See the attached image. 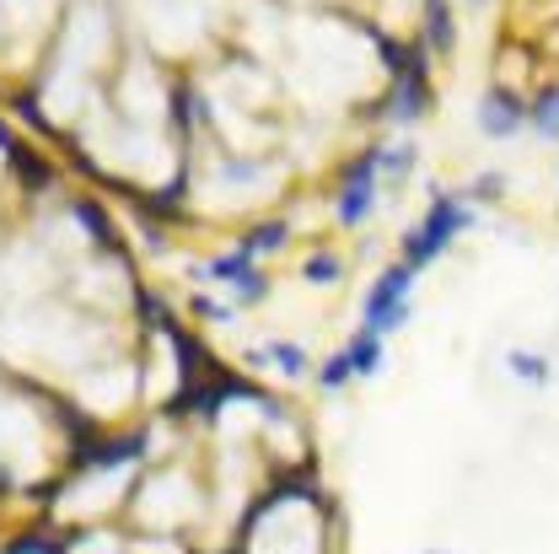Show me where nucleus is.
<instances>
[{
    "label": "nucleus",
    "mask_w": 559,
    "mask_h": 554,
    "mask_svg": "<svg viewBox=\"0 0 559 554\" xmlns=\"http://www.w3.org/2000/svg\"><path fill=\"white\" fill-rule=\"evenodd\" d=\"M468 221H474V205H468V195H457V189H436L430 195V210H425V221H419L415 232H404V243H399V264H409V270H430L447 248H452V237L457 232H468Z\"/></svg>",
    "instance_id": "obj_1"
},
{
    "label": "nucleus",
    "mask_w": 559,
    "mask_h": 554,
    "mask_svg": "<svg viewBox=\"0 0 559 554\" xmlns=\"http://www.w3.org/2000/svg\"><path fill=\"white\" fill-rule=\"evenodd\" d=\"M145 452H151V436H145V431H119V436L97 431V436H86L81 447L66 452V474H114V469H135V463H145Z\"/></svg>",
    "instance_id": "obj_2"
},
{
    "label": "nucleus",
    "mask_w": 559,
    "mask_h": 554,
    "mask_svg": "<svg viewBox=\"0 0 559 554\" xmlns=\"http://www.w3.org/2000/svg\"><path fill=\"white\" fill-rule=\"evenodd\" d=\"M409 291H415V270L409 264H393V270H382L377 285L366 291V302H360V329H371V334H393V329H404L409 323Z\"/></svg>",
    "instance_id": "obj_3"
},
{
    "label": "nucleus",
    "mask_w": 559,
    "mask_h": 554,
    "mask_svg": "<svg viewBox=\"0 0 559 554\" xmlns=\"http://www.w3.org/2000/svg\"><path fill=\"white\" fill-rule=\"evenodd\" d=\"M371 210H377V145H371V151H360V156L349 162L345 178H340V195H334V215H340V226H345V232L366 226V221H371Z\"/></svg>",
    "instance_id": "obj_4"
},
{
    "label": "nucleus",
    "mask_w": 559,
    "mask_h": 554,
    "mask_svg": "<svg viewBox=\"0 0 559 554\" xmlns=\"http://www.w3.org/2000/svg\"><path fill=\"white\" fill-rule=\"evenodd\" d=\"M479 125H485V135H495V140L516 135V130L527 125V103H522L516 92L495 86V92L485 97V108H479Z\"/></svg>",
    "instance_id": "obj_5"
},
{
    "label": "nucleus",
    "mask_w": 559,
    "mask_h": 554,
    "mask_svg": "<svg viewBox=\"0 0 559 554\" xmlns=\"http://www.w3.org/2000/svg\"><path fill=\"white\" fill-rule=\"evenodd\" d=\"M5 167L22 178V189H27V195H44V189L60 178V173H55V162H44V156H38L27 140H16V145L5 151Z\"/></svg>",
    "instance_id": "obj_6"
},
{
    "label": "nucleus",
    "mask_w": 559,
    "mask_h": 554,
    "mask_svg": "<svg viewBox=\"0 0 559 554\" xmlns=\"http://www.w3.org/2000/svg\"><path fill=\"white\" fill-rule=\"evenodd\" d=\"M349 366V377H377L382 372V334H371V329H355L349 334V345L340 350Z\"/></svg>",
    "instance_id": "obj_7"
},
{
    "label": "nucleus",
    "mask_w": 559,
    "mask_h": 554,
    "mask_svg": "<svg viewBox=\"0 0 559 554\" xmlns=\"http://www.w3.org/2000/svg\"><path fill=\"white\" fill-rule=\"evenodd\" d=\"M253 366H275V372H285V377H307V366H312V355L301 345H285V340H275V345H264V350H253L248 355Z\"/></svg>",
    "instance_id": "obj_8"
},
{
    "label": "nucleus",
    "mask_w": 559,
    "mask_h": 554,
    "mask_svg": "<svg viewBox=\"0 0 559 554\" xmlns=\"http://www.w3.org/2000/svg\"><path fill=\"white\" fill-rule=\"evenodd\" d=\"M70 210H75V221L92 232V243H103V248H119V232H114V221L92 205V200H70ZM119 254H124V248H119Z\"/></svg>",
    "instance_id": "obj_9"
},
{
    "label": "nucleus",
    "mask_w": 559,
    "mask_h": 554,
    "mask_svg": "<svg viewBox=\"0 0 559 554\" xmlns=\"http://www.w3.org/2000/svg\"><path fill=\"white\" fill-rule=\"evenodd\" d=\"M237 248H242L248 259H259V254H275V248H285V221H264V226L242 232V237H237Z\"/></svg>",
    "instance_id": "obj_10"
},
{
    "label": "nucleus",
    "mask_w": 559,
    "mask_h": 554,
    "mask_svg": "<svg viewBox=\"0 0 559 554\" xmlns=\"http://www.w3.org/2000/svg\"><path fill=\"white\" fill-rule=\"evenodd\" d=\"M506 366H511V377H516V382H533V388H544V382H549V361H544L538 350H511V355H506Z\"/></svg>",
    "instance_id": "obj_11"
},
{
    "label": "nucleus",
    "mask_w": 559,
    "mask_h": 554,
    "mask_svg": "<svg viewBox=\"0 0 559 554\" xmlns=\"http://www.w3.org/2000/svg\"><path fill=\"white\" fill-rule=\"evenodd\" d=\"M430 27H425V38H430V49L436 55H447L452 49V11L441 5V0H430V16H425Z\"/></svg>",
    "instance_id": "obj_12"
},
{
    "label": "nucleus",
    "mask_w": 559,
    "mask_h": 554,
    "mask_svg": "<svg viewBox=\"0 0 559 554\" xmlns=\"http://www.w3.org/2000/svg\"><path fill=\"white\" fill-rule=\"evenodd\" d=\"M527 125H533L544 140H559V119H555V103H549V86L527 103Z\"/></svg>",
    "instance_id": "obj_13"
},
{
    "label": "nucleus",
    "mask_w": 559,
    "mask_h": 554,
    "mask_svg": "<svg viewBox=\"0 0 559 554\" xmlns=\"http://www.w3.org/2000/svg\"><path fill=\"white\" fill-rule=\"evenodd\" d=\"M340 275H345V259H340V254L318 248V254L307 259V280H312V285H334Z\"/></svg>",
    "instance_id": "obj_14"
},
{
    "label": "nucleus",
    "mask_w": 559,
    "mask_h": 554,
    "mask_svg": "<svg viewBox=\"0 0 559 554\" xmlns=\"http://www.w3.org/2000/svg\"><path fill=\"white\" fill-rule=\"evenodd\" d=\"M355 377H349V366H345V355H329L323 366H318V388L323 393H340V388H349Z\"/></svg>",
    "instance_id": "obj_15"
},
{
    "label": "nucleus",
    "mask_w": 559,
    "mask_h": 554,
    "mask_svg": "<svg viewBox=\"0 0 559 554\" xmlns=\"http://www.w3.org/2000/svg\"><path fill=\"white\" fill-rule=\"evenodd\" d=\"M231 291H237V302H242V307H253V302H264V296H270V275H264V270H248Z\"/></svg>",
    "instance_id": "obj_16"
},
{
    "label": "nucleus",
    "mask_w": 559,
    "mask_h": 554,
    "mask_svg": "<svg viewBox=\"0 0 559 554\" xmlns=\"http://www.w3.org/2000/svg\"><path fill=\"white\" fill-rule=\"evenodd\" d=\"M16 108H22V119H27V125H33L38 135H49V119L38 114V103H33V97H16Z\"/></svg>",
    "instance_id": "obj_17"
},
{
    "label": "nucleus",
    "mask_w": 559,
    "mask_h": 554,
    "mask_svg": "<svg viewBox=\"0 0 559 554\" xmlns=\"http://www.w3.org/2000/svg\"><path fill=\"white\" fill-rule=\"evenodd\" d=\"M11 145H16V135H11V130H5V119H0V156H5Z\"/></svg>",
    "instance_id": "obj_18"
},
{
    "label": "nucleus",
    "mask_w": 559,
    "mask_h": 554,
    "mask_svg": "<svg viewBox=\"0 0 559 554\" xmlns=\"http://www.w3.org/2000/svg\"><path fill=\"white\" fill-rule=\"evenodd\" d=\"M549 103H555V119H559V86H549Z\"/></svg>",
    "instance_id": "obj_19"
},
{
    "label": "nucleus",
    "mask_w": 559,
    "mask_h": 554,
    "mask_svg": "<svg viewBox=\"0 0 559 554\" xmlns=\"http://www.w3.org/2000/svg\"><path fill=\"white\" fill-rule=\"evenodd\" d=\"M419 554H447V550H419Z\"/></svg>",
    "instance_id": "obj_20"
}]
</instances>
